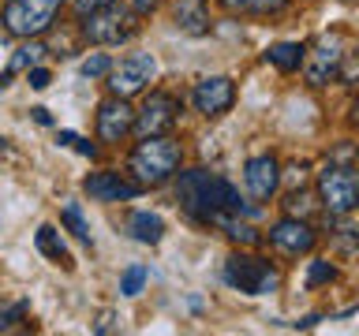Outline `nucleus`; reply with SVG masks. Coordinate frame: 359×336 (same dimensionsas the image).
<instances>
[{
	"label": "nucleus",
	"mask_w": 359,
	"mask_h": 336,
	"mask_svg": "<svg viewBox=\"0 0 359 336\" xmlns=\"http://www.w3.org/2000/svg\"><path fill=\"white\" fill-rule=\"evenodd\" d=\"M176 202L184 206V213L198 224H217L224 217H255V206H243L240 190H236L229 179L221 176H210L206 168H187L180 172V183H176Z\"/></svg>",
	"instance_id": "1"
},
{
	"label": "nucleus",
	"mask_w": 359,
	"mask_h": 336,
	"mask_svg": "<svg viewBox=\"0 0 359 336\" xmlns=\"http://www.w3.org/2000/svg\"><path fill=\"white\" fill-rule=\"evenodd\" d=\"M180 161H184V150L172 134H150V139H139L135 150L128 157V176L146 187H165L168 179L180 172Z\"/></svg>",
	"instance_id": "2"
},
{
	"label": "nucleus",
	"mask_w": 359,
	"mask_h": 336,
	"mask_svg": "<svg viewBox=\"0 0 359 336\" xmlns=\"http://www.w3.org/2000/svg\"><path fill=\"white\" fill-rule=\"evenodd\" d=\"M60 8H64V0H8L4 11H0V22H4L8 38L30 41L53 30Z\"/></svg>",
	"instance_id": "3"
},
{
	"label": "nucleus",
	"mask_w": 359,
	"mask_h": 336,
	"mask_svg": "<svg viewBox=\"0 0 359 336\" xmlns=\"http://www.w3.org/2000/svg\"><path fill=\"white\" fill-rule=\"evenodd\" d=\"M318 198H322V209L330 217H348L355 209V198H359V168L330 161L318 172Z\"/></svg>",
	"instance_id": "4"
},
{
	"label": "nucleus",
	"mask_w": 359,
	"mask_h": 336,
	"mask_svg": "<svg viewBox=\"0 0 359 336\" xmlns=\"http://www.w3.org/2000/svg\"><path fill=\"white\" fill-rule=\"evenodd\" d=\"M224 284L243 291V295H273L277 284H280V273L266 262V258L240 251L224 262Z\"/></svg>",
	"instance_id": "5"
},
{
	"label": "nucleus",
	"mask_w": 359,
	"mask_h": 336,
	"mask_svg": "<svg viewBox=\"0 0 359 336\" xmlns=\"http://www.w3.org/2000/svg\"><path fill=\"white\" fill-rule=\"evenodd\" d=\"M139 34V15L131 8L109 4L101 11H90L83 19V38L90 45H123Z\"/></svg>",
	"instance_id": "6"
},
{
	"label": "nucleus",
	"mask_w": 359,
	"mask_h": 336,
	"mask_svg": "<svg viewBox=\"0 0 359 336\" xmlns=\"http://www.w3.org/2000/svg\"><path fill=\"white\" fill-rule=\"evenodd\" d=\"M341 60H344L341 34H322L314 45H307V52H303V78H307V86L322 90V86L337 83V75H341Z\"/></svg>",
	"instance_id": "7"
},
{
	"label": "nucleus",
	"mask_w": 359,
	"mask_h": 336,
	"mask_svg": "<svg viewBox=\"0 0 359 336\" xmlns=\"http://www.w3.org/2000/svg\"><path fill=\"white\" fill-rule=\"evenodd\" d=\"M154 71H157V64H154L150 52H131V56H123L120 64H112V71L105 75V86H109L112 97L131 101L135 94H142V90L154 83Z\"/></svg>",
	"instance_id": "8"
},
{
	"label": "nucleus",
	"mask_w": 359,
	"mask_h": 336,
	"mask_svg": "<svg viewBox=\"0 0 359 336\" xmlns=\"http://www.w3.org/2000/svg\"><path fill=\"white\" fill-rule=\"evenodd\" d=\"M180 120V97L165 94V90H150L142 101V108L135 112V134L139 139H150V134H168Z\"/></svg>",
	"instance_id": "9"
},
{
	"label": "nucleus",
	"mask_w": 359,
	"mask_h": 336,
	"mask_svg": "<svg viewBox=\"0 0 359 336\" xmlns=\"http://www.w3.org/2000/svg\"><path fill=\"white\" fill-rule=\"evenodd\" d=\"M191 101H195V108L206 120H217L236 105V83L229 75H206L195 83V90H191Z\"/></svg>",
	"instance_id": "10"
},
{
	"label": "nucleus",
	"mask_w": 359,
	"mask_h": 336,
	"mask_svg": "<svg viewBox=\"0 0 359 336\" xmlns=\"http://www.w3.org/2000/svg\"><path fill=\"white\" fill-rule=\"evenodd\" d=\"M131 127H135V108L128 105V97H112L109 94L97 105V139L116 146L131 134Z\"/></svg>",
	"instance_id": "11"
},
{
	"label": "nucleus",
	"mask_w": 359,
	"mask_h": 336,
	"mask_svg": "<svg viewBox=\"0 0 359 336\" xmlns=\"http://www.w3.org/2000/svg\"><path fill=\"white\" fill-rule=\"evenodd\" d=\"M269 243H273V251H280V254L299 258V254L314 251L318 232H314L307 220H299V217H285V220H277L273 228H269Z\"/></svg>",
	"instance_id": "12"
},
{
	"label": "nucleus",
	"mask_w": 359,
	"mask_h": 336,
	"mask_svg": "<svg viewBox=\"0 0 359 336\" xmlns=\"http://www.w3.org/2000/svg\"><path fill=\"white\" fill-rule=\"evenodd\" d=\"M83 190L94 202H135L142 187L123 172H90L83 179Z\"/></svg>",
	"instance_id": "13"
},
{
	"label": "nucleus",
	"mask_w": 359,
	"mask_h": 336,
	"mask_svg": "<svg viewBox=\"0 0 359 336\" xmlns=\"http://www.w3.org/2000/svg\"><path fill=\"white\" fill-rule=\"evenodd\" d=\"M243 183H247V195L258 198V202L273 198L277 187H280V164H277V157L273 153L251 157V161L243 164Z\"/></svg>",
	"instance_id": "14"
},
{
	"label": "nucleus",
	"mask_w": 359,
	"mask_h": 336,
	"mask_svg": "<svg viewBox=\"0 0 359 336\" xmlns=\"http://www.w3.org/2000/svg\"><path fill=\"white\" fill-rule=\"evenodd\" d=\"M172 22H176L180 34H187V38H202V34H210V27H213L210 4L206 0H176Z\"/></svg>",
	"instance_id": "15"
},
{
	"label": "nucleus",
	"mask_w": 359,
	"mask_h": 336,
	"mask_svg": "<svg viewBox=\"0 0 359 336\" xmlns=\"http://www.w3.org/2000/svg\"><path fill=\"white\" fill-rule=\"evenodd\" d=\"M303 52H307V45L303 41H277L266 49V64H273L280 75H292L303 67Z\"/></svg>",
	"instance_id": "16"
},
{
	"label": "nucleus",
	"mask_w": 359,
	"mask_h": 336,
	"mask_svg": "<svg viewBox=\"0 0 359 336\" xmlns=\"http://www.w3.org/2000/svg\"><path fill=\"white\" fill-rule=\"evenodd\" d=\"M217 4L229 11V15H255V19H269L280 15L292 0H217Z\"/></svg>",
	"instance_id": "17"
},
{
	"label": "nucleus",
	"mask_w": 359,
	"mask_h": 336,
	"mask_svg": "<svg viewBox=\"0 0 359 336\" xmlns=\"http://www.w3.org/2000/svg\"><path fill=\"white\" fill-rule=\"evenodd\" d=\"M128 232H131L139 243L154 246V243H161V239H165V220L157 217V213L139 209V213H131V217H128Z\"/></svg>",
	"instance_id": "18"
},
{
	"label": "nucleus",
	"mask_w": 359,
	"mask_h": 336,
	"mask_svg": "<svg viewBox=\"0 0 359 336\" xmlns=\"http://www.w3.org/2000/svg\"><path fill=\"white\" fill-rule=\"evenodd\" d=\"M34 246H38V251L49 258V262H64V265H67V246H64L60 232H56L53 224H41L38 235H34Z\"/></svg>",
	"instance_id": "19"
},
{
	"label": "nucleus",
	"mask_w": 359,
	"mask_h": 336,
	"mask_svg": "<svg viewBox=\"0 0 359 336\" xmlns=\"http://www.w3.org/2000/svg\"><path fill=\"white\" fill-rule=\"evenodd\" d=\"M45 52H49V49H45L38 38H30L27 45H22V49H15V56H11V64H8V71H11V75L30 71V67H38V60H41Z\"/></svg>",
	"instance_id": "20"
},
{
	"label": "nucleus",
	"mask_w": 359,
	"mask_h": 336,
	"mask_svg": "<svg viewBox=\"0 0 359 336\" xmlns=\"http://www.w3.org/2000/svg\"><path fill=\"white\" fill-rule=\"evenodd\" d=\"M60 220H64V228H72V235L79 243L94 246V235H90V224L83 217V209H79V202H67V206L60 209Z\"/></svg>",
	"instance_id": "21"
},
{
	"label": "nucleus",
	"mask_w": 359,
	"mask_h": 336,
	"mask_svg": "<svg viewBox=\"0 0 359 336\" xmlns=\"http://www.w3.org/2000/svg\"><path fill=\"white\" fill-rule=\"evenodd\" d=\"M221 228H224V235H229L232 243H240V246H258L262 243V235H258L247 220H240V217H224Z\"/></svg>",
	"instance_id": "22"
},
{
	"label": "nucleus",
	"mask_w": 359,
	"mask_h": 336,
	"mask_svg": "<svg viewBox=\"0 0 359 336\" xmlns=\"http://www.w3.org/2000/svg\"><path fill=\"white\" fill-rule=\"evenodd\" d=\"M333 280H337V265L330 258H314L307 269V288H322V284H333Z\"/></svg>",
	"instance_id": "23"
},
{
	"label": "nucleus",
	"mask_w": 359,
	"mask_h": 336,
	"mask_svg": "<svg viewBox=\"0 0 359 336\" xmlns=\"http://www.w3.org/2000/svg\"><path fill=\"white\" fill-rule=\"evenodd\" d=\"M150 280V273H146V265H128L123 269V276H120V295H139L142 291V284Z\"/></svg>",
	"instance_id": "24"
},
{
	"label": "nucleus",
	"mask_w": 359,
	"mask_h": 336,
	"mask_svg": "<svg viewBox=\"0 0 359 336\" xmlns=\"http://www.w3.org/2000/svg\"><path fill=\"white\" fill-rule=\"evenodd\" d=\"M285 213H288V217L307 220L311 213H314V198H311V190H292V195L285 198Z\"/></svg>",
	"instance_id": "25"
},
{
	"label": "nucleus",
	"mask_w": 359,
	"mask_h": 336,
	"mask_svg": "<svg viewBox=\"0 0 359 336\" xmlns=\"http://www.w3.org/2000/svg\"><path fill=\"white\" fill-rule=\"evenodd\" d=\"M27 310H30L27 299H19V302H0V332L15 329V325L27 318Z\"/></svg>",
	"instance_id": "26"
},
{
	"label": "nucleus",
	"mask_w": 359,
	"mask_h": 336,
	"mask_svg": "<svg viewBox=\"0 0 359 336\" xmlns=\"http://www.w3.org/2000/svg\"><path fill=\"white\" fill-rule=\"evenodd\" d=\"M109 71H112V60H109L105 52H94V56H86V60H83V67H79V75H83V78H90V83H97V78H105Z\"/></svg>",
	"instance_id": "27"
},
{
	"label": "nucleus",
	"mask_w": 359,
	"mask_h": 336,
	"mask_svg": "<svg viewBox=\"0 0 359 336\" xmlns=\"http://www.w3.org/2000/svg\"><path fill=\"white\" fill-rule=\"evenodd\" d=\"M56 142H60V146H72L75 153L90 157V161L97 157V146H94V142H86V139H79V134H72V131H60V134H56Z\"/></svg>",
	"instance_id": "28"
},
{
	"label": "nucleus",
	"mask_w": 359,
	"mask_h": 336,
	"mask_svg": "<svg viewBox=\"0 0 359 336\" xmlns=\"http://www.w3.org/2000/svg\"><path fill=\"white\" fill-rule=\"evenodd\" d=\"M109 4H116V0H75V15L79 19H86L90 15V11H101V8H109Z\"/></svg>",
	"instance_id": "29"
},
{
	"label": "nucleus",
	"mask_w": 359,
	"mask_h": 336,
	"mask_svg": "<svg viewBox=\"0 0 359 336\" xmlns=\"http://www.w3.org/2000/svg\"><path fill=\"white\" fill-rule=\"evenodd\" d=\"M128 8H131L139 19H146V15H154V11L161 8V0H128Z\"/></svg>",
	"instance_id": "30"
},
{
	"label": "nucleus",
	"mask_w": 359,
	"mask_h": 336,
	"mask_svg": "<svg viewBox=\"0 0 359 336\" xmlns=\"http://www.w3.org/2000/svg\"><path fill=\"white\" fill-rule=\"evenodd\" d=\"M27 78H30V86H34V90H45V86L53 83V75L45 71V67H30V71H27Z\"/></svg>",
	"instance_id": "31"
},
{
	"label": "nucleus",
	"mask_w": 359,
	"mask_h": 336,
	"mask_svg": "<svg viewBox=\"0 0 359 336\" xmlns=\"http://www.w3.org/2000/svg\"><path fill=\"white\" fill-rule=\"evenodd\" d=\"M30 112H34V120H38L41 127H49V123H53V116H49V108H30Z\"/></svg>",
	"instance_id": "32"
},
{
	"label": "nucleus",
	"mask_w": 359,
	"mask_h": 336,
	"mask_svg": "<svg viewBox=\"0 0 359 336\" xmlns=\"http://www.w3.org/2000/svg\"><path fill=\"white\" fill-rule=\"evenodd\" d=\"M322 318H318V314H311V318H303V321H296V329H314V325H318Z\"/></svg>",
	"instance_id": "33"
},
{
	"label": "nucleus",
	"mask_w": 359,
	"mask_h": 336,
	"mask_svg": "<svg viewBox=\"0 0 359 336\" xmlns=\"http://www.w3.org/2000/svg\"><path fill=\"white\" fill-rule=\"evenodd\" d=\"M352 123H355V127H359V97L352 101Z\"/></svg>",
	"instance_id": "34"
},
{
	"label": "nucleus",
	"mask_w": 359,
	"mask_h": 336,
	"mask_svg": "<svg viewBox=\"0 0 359 336\" xmlns=\"http://www.w3.org/2000/svg\"><path fill=\"white\" fill-rule=\"evenodd\" d=\"M355 209H359V198H355Z\"/></svg>",
	"instance_id": "35"
},
{
	"label": "nucleus",
	"mask_w": 359,
	"mask_h": 336,
	"mask_svg": "<svg viewBox=\"0 0 359 336\" xmlns=\"http://www.w3.org/2000/svg\"><path fill=\"white\" fill-rule=\"evenodd\" d=\"M0 146H4V139H0Z\"/></svg>",
	"instance_id": "36"
}]
</instances>
